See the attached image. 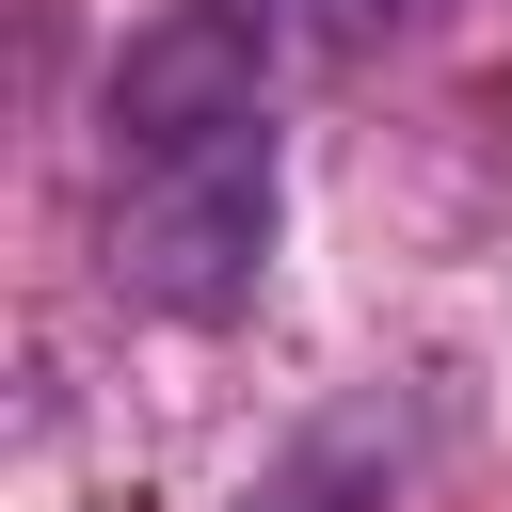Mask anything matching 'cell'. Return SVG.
Masks as SVG:
<instances>
[{
    "label": "cell",
    "mask_w": 512,
    "mask_h": 512,
    "mask_svg": "<svg viewBox=\"0 0 512 512\" xmlns=\"http://www.w3.org/2000/svg\"><path fill=\"white\" fill-rule=\"evenodd\" d=\"M208 16H224V32H240L272 80H336V64H368V48H384L416 0H208Z\"/></svg>",
    "instance_id": "2"
},
{
    "label": "cell",
    "mask_w": 512,
    "mask_h": 512,
    "mask_svg": "<svg viewBox=\"0 0 512 512\" xmlns=\"http://www.w3.org/2000/svg\"><path fill=\"white\" fill-rule=\"evenodd\" d=\"M272 64L208 16L160 0L112 48V304L144 320H224L272 256Z\"/></svg>",
    "instance_id": "1"
},
{
    "label": "cell",
    "mask_w": 512,
    "mask_h": 512,
    "mask_svg": "<svg viewBox=\"0 0 512 512\" xmlns=\"http://www.w3.org/2000/svg\"><path fill=\"white\" fill-rule=\"evenodd\" d=\"M368 464H400V432H384V400H352L336 432H304V448H288V464L256 480V512H336V496H352Z\"/></svg>",
    "instance_id": "3"
}]
</instances>
